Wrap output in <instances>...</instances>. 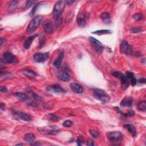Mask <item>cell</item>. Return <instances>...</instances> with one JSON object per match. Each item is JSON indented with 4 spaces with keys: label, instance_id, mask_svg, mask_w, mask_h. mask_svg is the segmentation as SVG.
<instances>
[{
    "label": "cell",
    "instance_id": "1",
    "mask_svg": "<svg viewBox=\"0 0 146 146\" xmlns=\"http://www.w3.org/2000/svg\"><path fill=\"white\" fill-rule=\"evenodd\" d=\"M94 97L98 100L103 103L108 102L110 100V98L104 91L101 89L95 88L93 91Z\"/></svg>",
    "mask_w": 146,
    "mask_h": 146
},
{
    "label": "cell",
    "instance_id": "2",
    "mask_svg": "<svg viewBox=\"0 0 146 146\" xmlns=\"http://www.w3.org/2000/svg\"><path fill=\"white\" fill-rule=\"evenodd\" d=\"M42 19H43V16L41 15H37L33 18L28 25L27 30H26L29 33H31L38 29L42 22Z\"/></svg>",
    "mask_w": 146,
    "mask_h": 146
},
{
    "label": "cell",
    "instance_id": "3",
    "mask_svg": "<svg viewBox=\"0 0 146 146\" xmlns=\"http://www.w3.org/2000/svg\"><path fill=\"white\" fill-rule=\"evenodd\" d=\"M66 3L64 1H58L56 2L53 9V15H54V19H56L59 18V16L61 15V13L63 12L65 9Z\"/></svg>",
    "mask_w": 146,
    "mask_h": 146
},
{
    "label": "cell",
    "instance_id": "4",
    "mask_svg": "<svg viewBox=\"0 0 146 146\" xmlns=\"http://www.w3.org/2000/svg\"><path fill=\"white\" fill-rule=\"evenodd\" d=\"M108 140L111 142H120L123 139V135L120 132L113 131L109 132L107 134Z\"/></svg>",
    "mask_w": 146,
    "mask_h": 146
},
{
    "label": "cell",
    "instance_id": "5",
    "mask_svg": "<svg viewBox=\"0 0 146 146\" xmlns=\"http://www.w3.org/2000/svg\"><path fill=\"white\" fill-rule=\"evenodd\" d=\"M111 74L113 76H116L117 78H120L121 80V82H122V86L123 89H126L129 86V81L126 76L123 75L120 72H112Z\"/></svg>",
    "mask_w": 146,
    "mask_h": 146
},
{
    "label": "cell",
    "instance_id": "6",
    "mask_svg": "<svg viewBox=\"0 0 146 146\" xmlns=\"http://www.w3.org/2000/svg\"><path fill=\"white\" fill-rule=\"evenodd\" d=\"M3 59L5 63H16L18 62L17 58L16 57L10 52H5L3 55Z\"/></svg>",
    "mask_w": 146,
    "mask_h": 146
},
{
    "label": "cell",
    "instance_id": "7",
    "mask_svg": "<svg viewBox=\"0 0 146 146\" xmlns=\"http://www.w3.org/2000/svg\"><path fill=\"white\" fill-rule=\"evenodd\" d=\"M49 57V53H37L34 56V59L36 62L41 63V62H44L46 61Z\"/></svg>",
    "mask_w": 146,
    "mask_h": 146
},
{
    "label": "cell",
    "instance_id": "8",
    "mask_svg": "<svg viewBox=\"0 0 146 146\" xmlns=\"http://www.w3.org/2000/svg\"><path fill=\"white\" fill-rule=\"evenodd\" d=\"M120 50L121 53L125 54L126 55H130L132 52V49L131 46L125 41H123L120 44Z\"/></svg>",
    "mask_w": 146,
    "mask_h": 146
},
{
    "label": "cell",
    "instance_id": "9",
    "mask_svg": "<svg viewBox=\"0 0 146 146\" xmlns=\"http://www.w3.org/2000/svg\"><path fill=\"white\" fill-rule=\"evenodd\" d=\"M88 39L90 43L92 44V46H93V47L95 49V50L99 51V52H101V51L103 50V46L100 41H99L97 39L94 38V37H90Z\"/></svg>",
    "mask_w": 146,
    "mask_h": 146
},
{
    "label": "cell",
    "instance_id": "10",
    "mask_svg": "<svg viewBox=\"0 0 146 146\" xmlns=\"http://www.w3.org/2000/svg\"><path fill=\"white\" fill-rule=\"evenodd\" d=\"M133 98L131 97H126L121 101L120 106L123 107H131L133 104Z\"/></svg>",
    "mask_w": 146,
    "mask_h": 146
},
{
    "label": "cell",
    "instance_id": "11",
    "mask_svg": "<svg viewBox=\"0 0 146 146\" xmlns=\"http://www.w3.org/2000/svg\"><path fill=\"white\" fill-rule=\"evenodd\" d=\"M43 28L44 31L47 34H50L53 31V26L52 23L49 20L44 21L43 24Z\"/></svg>",
    "mask_w": 146,
    "mask_h": 146
},
{
    "label": "cell",
    "instance_id": "12",
    "mask_svg": "<svg viewBox=\"0 0 146 146\" xmlns=\"http://www.w3.org/2000/svg\"><path fill=\"white\" fill-rule=\"evenodd\" d=\"M70 88L76 94H82L84 91L82 86L75 83H71Z\"/></svg>",
    "mask_w": 146,
    "mask_h": 146
},
{
    "label": "cell",
    "instance_id": "13",
    "mask_svg": "<svg viewBox=\"0 0 146 146\" xmlns=\"http://www.w3.org/2000/svg\"><path fill=\"white\" fill-rule=\"evenodd\" d=\"M38 36L37 34H34L31 35L28 37V38H26V40L25 41V42L24 44V47L25 49H29L31 46V44L33 43V41L34 40V39Z\"/></svg>",
    "mask_w": 146,
    "mask_h": 146
},
{
    "label": "cell",
    "instance_id": "14",
    "mask_svg": "<svg viewBox=\"0 0 146 146\" xmlns=\"http://www.w3.org/2000/svg\"><path fill=\"white\" fill-rule=\"evenodd\" d=\"M58 76L59 78L62 81L69 82L70 80V75L69 73L64 72V71H60L58 73Z\"/></svg>",
    "mask_w": 146,
    "mask_h": 146
},
{
    "label": "cell",
    "instance_id": "15",
    "mask_svg": "<svg viewBox=\"0 0 146 146\" xmlns=\"http://www.w3.org/2000/svg\"><path fill=\"white\" fill-rule=\"evenodd\" d=\"M64 56H65V53H64L63 51H61L60 53V54H59L58 57L55 60V61L53 63V65L56 68L59 69L60 67V65H61L62 60L64 58Z\"/></svg>",
    "mask_w": 146,
    "mask_h": 146
},
{
    "label": "cell",
    "instance_id": "16",
    "mask_svg": "<svg viewBox=\"0 0 146 146\" xmlns=\"http://www.w3.org/2000/svg\"><path fill=\"white\" fill-rule=\"evenodd\" d=\"M24 139L25 140L26 142H28V143L30 144V145H33L35 142V136L32 133H27V134H26L24 136Z\"/></svg>",
    "mask_w": 146,
    "mask_h": 146
},
{
    "label": "cell",
    "instance_id": "17",
    "mask_svg": "<svg viewBox=\"0 0 146 146\" xmlns=\"http://www.w3.org/2000/svg\"><path fill=\"white\" fill-rule=\"evenodd\" d=\"M123 127L124 129L127 130L129 132H130L133 136L135 137L136 136V131L134 126L131 125V124H124Z\"/></svg>",
    "mask_w": 146,
    "mask_h": 146
},
{
    "label": "cell",
    "instance_id": "18",
    "mask_svg": "<svg viewBox=\"0 0 146 146\" xmlns=\"http://www.w3.org/2000/svg\"><path fill=\"white\" fill-rule=\"evenodd\" d=\"M51 88L53 90V91L57 92V93H60V92L64 93V92H66V90H64V89L58 84H55L52 85V86H51Z\"/></svg>",
    "mask_w": 146,
    "mask_h": 146
},
{
    "label": "cell",
    "instance_id": "19",
    "mask_svg": "<svg viewBox=\"0 0 146 146\" xmlns=\"http://www.w3.org/2000/svg\"><path fill=\"white\" fill-rule=\"evenodd\" d=\"M17 116L19 118H20L22 120L26 121V122H29L31 120V117H30L29 115L24 113H18L17 114Z\"/></svg>",
    "mask_w": 146,
    "mask_h": 146
},
{
    "label": "cell",
    "instance_id": "20",
    "mask_svg": "<svg viewBox=\"0 0 146 146\" xmlns=\"http://www.w3.org/2000/svg\"><path fill=\"white\" fill-rule=\"evenodd\" d=\"M15 95L21 101L26 102V101H27L28 100V97L24 93H22V92H16V93L15 94Z\"/></svg>",
    "mask_w": 146,
    "mask_h": 146
},
{
    "label": "cell",
    "instance_id": "21",
    "mask_svg": "<svg viewBox=\"0 0 146 146\" xmlns=\"http://www.w3.org/2000/svg\"><path fill=\"white\" fill-rule=\"evenodd\" d=\"M94 34L97 35H104V34H108L111 33V31L109 30H98V31H94L92 33Z\"/></svg>",
    "mask_w": 146,
    "mask_h": 146
},
{
    "label": "cell",
    "instance_id": "22",
    "mask_svg": "<svg viewBox=\"0 0 146 146\" xmlns=\"http://www.w3.org/2000/svg\"><path fill=\"white\" fill-rule=\"evenodd\" d=\"M24 74L26 76H28V77L30 78H34L36 77V74L33 72V71L32 70H26L24 72Z\"/></svg>",
    "mask_w": 146,
    "mask_h": 146
},
{
    "label": "cell",
    "instance_id": "23",
    "mask_svg": "<svg viewBox=\"0 0 146 146\" xmlns=\"http://www.w3.org/2000/svg\"><path fill=\"white\" fill-rule=\"evenodd\" d=\"M101 18H102V20L104 22L108 23L110 21V18H111V17H110L109 13L105 12V13H103L102 15H101Z\"/></svg>",
    "mask_w": 146,
    "mask_h": 146
},
{
    "label": "cell",
    "instance_id": "24",
    "mask_svg": "<svg viewBox=\"0 0 146 146\" xmlns=\"http://www.w3.org/2000/svg\"><path fill=\"white\" fill-rule=\"evenodd\" d=\"M138 109L142 111H146V102L145 101L139 102L138 104Z\"/></svg>",
    "mask_w": 146,
    "mask_h": 146
},
{
    "label": "cell",
    "instance_id": "25",
    "mask_svg": "<svg viewBox=\"0 0 146 146\" xmlns=\"http://www.w3.org/2000/svg\"><path fill=\"white\" fill-rule=\"evenodd\" d=\"M86 22L84 18L79 17L77 19V24L80 27H84L86 25Z\"/></svg>",
    "mask_w": 146,
    "mask_h": 146
},
{
    "label": "cell",
    "instance_id": "26",
    "mask_svg": "<svg viewBox=\"0 0 146 146\" xmlns=\"http://www.w3.org/2000/svg\"><path fill=\"white\" fill-rule=\"evenodd\" d=\"M30 94H31V97L33 98V99H34V100L38 101V102H41V100H42L41 98L39 95H37V94L34 93V92L30 91Z\"/></svg>",
    "mask_w": 146,
    "mask_h": 146
},
{
    "label": "cell",
    "instance_id": "27",
    "mask_svg": "<svg viewBox=\"0 0 146 146\" xmlns=\"http://www.w3.org/2000/svg\"><path fill=\"white\" fill-rule=\"evenodd\" d=\"M143 15H142V13H139L135 14V15H133V19H134L136 21H139L141 20V19H142V18H143Z\"/></svg>",
    "mask_w": 146,
    "mask_h": 146
},
{
    "label": "cell",
    "instance_id": "28",
    "mask_svg": "<svg viewBox=\"0 0 146 146\" xmlns=\"http://www.w3.org/2000/svg\"><path fill=\"white\" fill-rule=\"evenodd\" d=\"M18 1H13L10 2L9 5V8L11 10H13L15 9L16 7L17 6Z\"/></svg>",
    "mask_w": 146,
    "mask_h": 146
},
{
    "label": "cell",
    "instance_id": "29",
    "mask_svg": "<svg viewBox=\"0 0 146 146\" xmlns=\"http://www.w3.org/2000/svg\"><path fill=\"white\" fill-rule=\"evenodd\" d=\"M36 2L35 1H33V0H29V1H27L25 3V8L26 9H29L30 7H31L32 5H33L34 3Z\"/></svg>",
    "mask_w": 146,
    "mask_h": 146
},
{
    "label": "cell",
    "instance_id": "30",
    "mask_svg": "<svg viewBox=\"0 0 146 146\" xmlns=\"http://www.w3.org/2000/svg\"><path fill=\"white\" fill-rule=\"evenodd\" d=\"M48 117H49V118L50 119V120L55 121V122H57V121H58L59 120L58 117H57L56 115L54 114H49L48 115Z\"/></svg>",
    "mask_w": 146,
    "mask_h": 146
},
{
    "label": "cell",
    "instance_id": "31",
    "mask_svg": "<svg viewBox=\"0 0 146 146\" xmlns=\"http://www.w3.org/2000/svg\"><path fill=\"white\" fill-rule=\"evenodd\" d=\"M90 134L91 135V136L95 138H97L99 136L98 132L96 130H90Z\"/></svg>",
    "mask_w": 146,
    "mask_h": 146
},
{
    "label": "cell",
    "instance_id": "32",
    "mask_svg": "<svg viewBox=\"0 0 146 146\" xmlns=\"http://www.w3.org/2000/svg\"><path fill=\"white\" fill-rule=\"evenodd\" d=\"M143 30L142 29H139V28H132L130 29V31L132 33H139L142 32Z\"/></svg>",
    "mask_w": 146,
    "mask_h": 146
},
{
    "label": "cell",
    "instance_id": "33",
    "mask_svg": "<svg viewBox=\"0 0 146 146\" xmlns=\"http://www.w3.org/2000/svg\"><path fill=\"white\" fill-rule=\"evenodd\" d=\"M38 5H39L38 3H37V5H35V6H34V8H33V9H32L31 10V12H30L29 15H30V17H33V16L34 15L35 12H36V10H37V8H38Z\"/></svg>",
    "mask_w": 146,
    "mask_h": 146
},
{
    "label": "cell",
    "instance_id": "34",
    "mask_svg": "<svg viewBox=\"0 0 146 146\" xmlns=\"http://www.w3.org/2000/svg\"><path fill=\"white\" fill-rule=\"evenodd\" d=\"M73 125V123L71 120H66L63 123V126L65 127H72Z\"/></svg>",
    "mask_w": 146,
    "mask_h": 146
},
{
    "label": "cell",
    "instance_id": "35",
    "mask_svg": "<svg viewBox=\"0 0 146 146\" xmlns=\"http://www.w3.org/2000/svg\"><path fill=\"white\" fill-rule=\"evenodd\" d=\"M85 140L84 139L82 136H78V139L77 141H76V143H77V145L79 146H81L82 145V144L84 143Z\"/></svg>",
    "mask_w": 146,
    "mask_h": 146
},
{
    "label": "cell",
    "instance_id": "36",
    "mask_svg": "<svg viewBox=\"0 0 146 146\" xmlns=\"http://www.w3.org/2000/svg\"><path fill=\"white\" fill-rule=\"evenodd\" d=\"M125 76L128 79L130 80L131 78H132V77H133V76H134V75H133V74L132 73L130 72H126V74Z\"/></svg>",
    "mask_w": 146,
    "mask_h": 146
},
{
    "label": "cell",
    "instance_id": "37",
    "mask_svg": "<svg viewBox=\"0 0 146 146\" xmlns=\"http://www.w3.org/2000/svg\"><path fill=\"white\" fill-rule=\"evenodd\" d=\"M135 114V112L133 111H130L129 113L127 114H122L123 116L126 117H132L134 116Z\"/></svg>",
    "mask_w": 146,
    "mask_h": 146
},
{
    "label": "cell",
    "instance_id": "38",
    "mask_svg": "<svg viewBox=\"0 0 146 146\" xmlns=\"http://www.w3.org/2000/svg\"><path fill=\"white\" fill-rule=\"evenodd\" d=\"M130 83H131L132 86H135V85H136V83H137V81H136V78H135L134 76H133V77H132V78H131V79H130Z\"/></svg>",
    "mask_w": 146,
    "mask_h": 146
},
{
    "label": "cell",
    "instance_id": "39",
    "mask_svg": "<svg viewBox=\"0 0 146 146\" xmlns=\"http://www.w3.org/2000/svg\"><path fill=\"white\" fill-rule=\"evenodd\" d=\"M44 41H45V39L44 38V36H42L41 38V40H40V47H42V46L44 45Z\"/></svg>",
    "mask_w": 146,
    "mask_h": 146
},
{
    "label": "cell",
    "instance_id": "40",
    "mask_svg": "<svg viewBox=\"0 0 146 146\" xmlns=\"http://www.w3.org/2000/svg\"><path fill=\"white\" fill-rule=\"evenodd\" d=\"M1 91L2 92H6L7 91H8V88H7L6 86H2L1 87Z\"/></svg>",
    "mask_w": 146,
    "mask_h": 146
},
{
    "label": "cell",
    "instance_id": "41",
    "mask_svg": "<svg viewBox=\"0 0 146 146\" xmlns=\"http://www.w3.org/2000/svg\"><path fill=\"white\" fill-rule=\"evenodd\" d=\"M138 82L139 83H146V79L145 78H141L138 79Z\"/></svg>",
    "mask_w": 146,
    "mask_h": 146
},
{
    "label": "cell",
    "instance_id": "42",
    "mask_svg": "<svg viewBox=\"0 0 146 146\" xmlns=\"http://www.w3.org/2000/svg\"><path fill=\"white\" fill-rule=\"evenodd\" d=\"M87 145L88 146H94V142L92 141V140H88V143H87Z\"/></svg>",
    "mask_w": 146,
    "mask_h": 146
},
{
    "label": "cell",
    "instance_id": "43",
    "mask_svg": "<svg viewBox=\"0 0 146 146\" xmlns=\"http://www.w3.org/2000/svg\"><path fill=\"white\" fill-rule=\"evenodd\" d=\"M65 3H66V4H67V5H70V4H72V3L74 2V1H65Z\"/></svg>",
    "mask_w": 146,
    "mask_h": 146
},
{
    "label": "cell",
    "instance_id": "44",
    "mask_svg": "<svg viewBox=\"0 0 146 146\" xmlns=\"http://www.w3.org/2000/svg\"><path fill=\"white\" fill-rule=\"evenodd\" d=\"M0 106H1V110H3V109H4V108H5V105H3L2 104V103H1Z\"/></svg>",
    "mask_w": 146,
    "mask_h": 146
},
{
    "label": "cell",
    "instance_id": "45",
    "mask_svg": "<svg viewBox=\"0 0 146 146\" xmlns=\"http://www.w3.org/2000/svg\"><path fill=\"white\" fill-rule=\"evenodd\" d=\"M0 42H1V45H2V44H3V38H1V40H0Z\"/></svg>",
    "mask_w": 146,
    "mask_h": 146
},
{
    "label": "cell",
    "instance_id": "46",
    "mask_svg": "<svg viewBox=\"0 0 146 146\" xmlns=\"http://www.w3.org/2000/svg\"><path fill=\"white\" fill-rule=\"evenodd\" d=\"M19 145L23 146V144H20V143H19V144H17V146H19Z\"/></svg>",
    "mask_w": 146,
    "mask_h": 146
}]
</instances>
